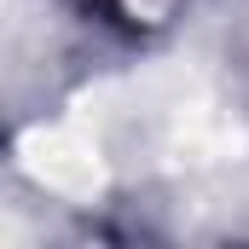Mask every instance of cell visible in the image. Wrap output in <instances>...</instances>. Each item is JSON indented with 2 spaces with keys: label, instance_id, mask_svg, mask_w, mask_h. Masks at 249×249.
<instances>
[{
  "label": "cell",
  "instance_id": "6da1fadb",
  "mask_svg": "<svg viewBox=\"0 0 249 249\" xmlns=\"http://www.w3.org/2000/svg\"><path fill=\"white\" fill-rule=\"evenodd\" d=\"M93 6H105V12L122 18V23H157L174 0H93Z\"/></svg>",
  "mask_w": 249,
  "mask_h": 249
}]
</instances>
